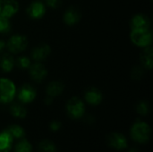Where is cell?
Returning <instances> with one entry per match:
<instances>
[{
  "mask_svg": "<svg viewBox=\"0 0 153 152\" xmlns=\"http://www.w3.org/2000/svg\"><path fill=\"white\" fill-rule=\"evenodd\" d=\"M152 136V129L150 125L143 121L135 122L131 128V137L138 143H146Z\"/></svg>",
  "mask_w": 153,
  "mask_h": 152,
  "instance_id": "6da1fadb",
  "label": "cell"
},
{
  "mask_svg": "<svg viewBox=\"0 0 153 152\" xmlns=\"http://www.w3.org/2000/svg\"><path fill=\"white\" fill-rule=\"evenodd\" d=\"M131 41L139 47L151 46L153 40V34L151 29H134L130 32Z\"/></svg>",
  "mask_w": 153,
  "mask_h": 152,
  "instance_id": "7a4b0ae2",
  "label": "cell"
},
{
  "mask_svg": "<svg viewBox=\"0 0 153 152\" xmlns=\"http://www.w3.org/2000/svg\"><path fill=\"white\" fill-rule=\"evenodd\" d=\"M16 86L14 82L6 77H0V103L7 104L16 97Z\"/></svg>",
  "mask_w": 153,
  "mask_h": 152,
  "instance_id": "3957f363",
  "label": "cell"
},
{
  "mask_svg": "<svg viewBox=\"0 0 153 152\" xmlns=\"http://www.w3.org/2000/svg\"><path fill=\"white\" fill-rule=\"evenodd\" d=\"M29 45L28 38L23 34L12 35L6 41V49L12 55H16L23 52Z\"/></svg>",
  "mask_w": 153,
  "mask_h": 152,
  "instance_id": "277c9868",
  "label": "cell"
},
{
  "mask_svg": "<svg viewBox=\"0 0 153 152\" xmlns=\"http://www.w3.org/2000/svg\"><path fill=\"white\" fill-rule=\"evenodd\" d=\"M66 112L70 118L80 119L85 114L84 102L78 97L71 98L66 103Z\"/></svg>",
  "mask_w": 153,
  "mask_h": 152,
  "instance_id": "5b68a950",
  "label": "cell"
},
{
  "mask_svg": "<svg viewBox=\"0 0 153 152\" xmlns=\"http://www.w3.org/2000/svg\"><path fill=\"white\" fill-rule=\"evenodd\" d=\"M16 96L21 103L29 104L36 99L37 90L31 84L24 83L19 88L18 90H16Z\"/></svg>",
  "mask_w": 153,
  "mask_h": 152,
  "instance_id": "8992f818",
  "label": "cell"
},
{
  "mask_svg": "<svg viewBox=\"0 0 153 152\" xmlns=\"http://www.w3.org/2000/svg\"><path fill=\"white\" fill-rule=\"evenodd\" d=\"M28 71L30 79L38 83L42 82L48 76V69L40 62L31 63L30 66L28 68Z\"/></svg>",
  "mask_w": 153,
  "mask_h": 152,
  "instance_id": "52a82bcc",
  "label": "cell"
},
{
  "mask_svg": "<svg viewBox=\"0 0 153 152\" xmlns=\"http://www.w3.org/2000/svg\"><path fill=\"white\" fill-rule=\"evenodd\" d=\"M47 8L45 3L36 0L32 3H30L28 7L26 8V13L27 15L33 20H39L41 19L45 13H46Z\"/></svg>",
  "mask_w": 153,
  "mask_h": 152,
  "instance_id": "ba28073f",
  "label": "cell"
},
{
  "mask_svg": "<svg viewBox=\"0 0 153 152\" xmlns=\"http://www.w3.org/2000/svg\"><path fill=\"white\" fill-rule=\"evenodd\" d=\"M19 11V3L16 0H0V16L10 19Z\"/></svg>",
  "mask_w": 153,
  "mask_h": 152,
  "instance_id": "9c48e42d",
  "label": "cell"
},
{
  "mask_svg": "<svg viewBox=\"0 0 153 152\" xmlns=\"http://www.w3.org/2000/svg\"><path fill=\"white\" fill-rule=\"evenodd\" d=\"M51 54V47L48 44L41 43L31 50L30 58L34 62H44Z\"/></svg>",
  "mask_w": 153,
  "mask_h": 152,
  "instance_id": "30bf717a",
  "label": "cell"
},
{
  "mask_svg": "<svg viewBox=\"0 0 153 152\" xmlns=\"http://www.w3.org/2000/svg\"><path fill=\"white\" fill-rule=\"evenodd\" d=\"M131 30L134 29H151V19L144 13L134 14L130 21Z\"/></svg>",
  "mask_w": 153,
  "mask_h": 152,
  "instance_id": "8fae6325",
  "label": "cell"
},
{
  "mask_svg": "<svg viewBox=\"0 0 153 152\" xmlns=\"http://www.w3.org/2000/svg\"><path fill=\"white\" fill-rule=\"evenodd\" d=\"M85 101L91 106H98L102 102V92L96 87H90L84 93Z\"/></svg>",
  "mask_w": 153,
  "mask_h": 152,
  "instance_id": "7c38bea8",
  "label": "cell"
},
{
  "mask_svg": "<svg viewBox=\"0 0 153 152\" xmlns=\"http://www.w3.org/2000/svg\"><path fill=\"white\" fill-rule=\"evenodd\" d=\"M108 143L110 147L115 150L121 151L127 148L128 143L126 138L119 133H113L108 138Z\"/></svg>",
  "mask_w": 153,
  "mask_h": 152,
  "instance_id": "4fadbf2b",
  "label": "cell"
},
{
  "mask_svg": "<svg viewBox=\"0 0 153 152\" xmlns=\"http://www.w3.org/2000/svg\"><path fill=\"white\" fill-rule=\"evenodd\" d=\"M82 19L81 12L75 7H69L63 14V22L68 26L76 25Z\"/></svg>",
  "mask_w": 153,
  "mask_h": 152,
  "instance_id": "5bb4252c",
  "label": "cell"
},
{
  "mask_svg": "<svg viewBox=\"0 0 153 152\" xmlns=\"http://www.w3.org/2000/svg\"><path fill=\"white\" fill-rule=\"evenodd\" d=\"M141 65L144 67L145 70H152L153 67V48L151 46L143 47V51L140 54Z\"/></svg>",
  "mask_w": 153,
  "mask_h": 152,
  "instance_id": "9a60e30c",
  "label": "cell"
},
{
  "mask_svg": "<svg viewBox=\"0 0 153 152\" xmlns=\"http://www.w3.org/2000/svg\"><path fill=\"white\" fill-rule=\"evenodd\" d=\"M15 66V59L11 53H1L0 70L4 73H10Z\"/></svg>",
  "mask_w": 153,
  "mask_h": 152,
  "instance_id": "2e32d148",
  "label": "cell"
},
{
  "mask_svg": "<svg viewBox=\"0 0 153 152\" xmlns=\"http://www.w3.org/2000/svg\"><path fill=\"white\" fill-rule=\"evenodd\" d=\"M64 90H65V84L60 81L50 82L46 88L47 96H49L53 99L60 96L64 92Z\"/></svg>",
  "mask_w": 153,
  "mask_h": 152,
  "instance_id": "e0dca14e",
  "label": "cell"
},
{
  "mask_svg": "<svg viewBox=\"0 0 153 152\" xmlns=\"http://www.w3.org/2000/svg\"><path fill=\"white\" fill-rule=\"evenodd\" d=\"M13 142V139L6 130L0 133V152H10Z\"/></svg>",
  "mask_w": 153,
  "mask_h": 152,
  "instance_id": "ac0fdd59",
  "label": "cell"
},
{
  "mask_svg": "<svg viewBox=\"0 0 153 152\" xmlns=\"http://www.w3.org/2000/svg\"><path fill=\"white\" fill-rule=\"evenodd\" d=\"M10 113L13 117L22 119L27 116V109L22 103H13L10 107Z\"/></svg>",
  "mask_w": 153,
  "mask_h": 152,
  "instance_id": "d6986e66",
  "label": "cell"
},
{
  "mask_svg": "<svg viewBox=\"0 0 153 152\" xmlns=\"http://www.w3.org/2000/svg\"><path fill=\"white\" fill-rule=\"evenodd\" d=\"M6 131L9 133V134L12 136V138L14 140V139H18V140H21L24 137L25 135V132H24V129L18 125H10Z\"/></svg>",
  "mask_w": 153,
  "mask_h": 152,
  "instance_id": "ffe728a7",
  "label": "cell"
},
{
  "mask_svg": "<svg viewBox=\"0 0 153 152\" xmlns=\"http://www.w3.org/2000/svg\"><path fill=\"white\" fill-rule=\"evenodd\" d=\"M13 152H32V146L27 140L22 138L14 146Z\"/></svg>",
  "mask_w": 153,
  "mask_h": 152,
  "instance_id": "44dd1931",
  "label": "cell"
},
{
  "mask_svg": "<svg viewBox=\"0 0 153 152\" xmlns=\"http://www.w3.org/2000/svg\"><path fill=\"white\" fill-rule=\"evenodd\" d=\"M38 151L39 152H56V147L49 140H44L39 142Z\"/></svg>",
  "mask_w": 153,
  "mask_h": 152,
  "instance_id": "7402d4cb",
  "label": "cell"
},
{
  "mask_svg": "<svg viewBox=\"0 0 153 152\" xmlns=\"http://www.w3.org/2000/svg\"><path fill=\"white\" fill-rule=\"evenodd\" d=\"M31 65L30 57L27 56H20L15 59V65H17L21 69H28Z\"/></svg>",
  "mask_w": 153,
  "mask_h": 152,
  "instance_id": "603a6c76",
  "label": "cell"
},
{
  "mask_svg": "<svg viewBox=\"0 0 153 152\" xmlns=\"http://www.w3.org/2000/svg\"><path fill=\"white\" fill-rule=\"evenodd\" d=\"M144 67L141 65H136L133 68L132 72H131V77L134 80V81H140L143 74H144Z\"/></svg>",
  "mask_w": 153,
  "mask_h": 152,
  "instance_id": "cb8c5ba5",
  "label": "cell"
},
{
  "mask_svg": "<svg viewBox=\"0 0 153 152\" xmlns=\"http://www.w3.org/2000/svg\"><path fill=\"white\" fill-rule=\"evenodd\" d=\"M136 111L142 116H147L150 112V105L147 101H140L136 106Z\"/></svg>",
  "mask_w": 153,
  "mask_h": 152,
  "instance_id": "d4e9b609",
  "label": "cell"
},
{
  "mask_svg": "<svg viewBox=\"0 0 153 152\" xmlns=\"http://www.w3.org/2000/svg\"><path fill=\"white\" fill-rule=\"evenodd\" d=\"M11 30L9 19L0 16V33H7Z\"/></svg>",
  "mask_w": 153,
  "mask_h": 152,
  "instance_id": "484cf974",
  "label": "cell"
},
{
  "mask_svg": "<svg viewBox=\"0 0 153 152\" xmlns=\"http://www.w3.org/2000/svg\"><path fill=\"white\" fill-rule=\"evenodd\" d=\"M46 2V6H48L52 9H56L60 6L61 4V0H47Z\"/></svg>",
  "mask_w": 153,
  "mask_h": 152,
  "instance_id": "4316f807",
  "label": "cell"
},
{
  "mask_svg": "<svg viewBox=\"0 0 153 152\" xmlns=\"http://www.w3.org/2000/svg\"><path fill=\"white\" fill-rule=\"evenodd\" d=\"M49 128L51 131H58L61 128V123L59 121H52L49 125Z\"/></svg>",
  "mask_w": 153,
  "mask_h": 152,
  "instance_id": "83f0119b",
  "label": "cell"
},
{
  "mask_svg": "<svg viewBox=\"0 0 153 152\" xmlns=\"http://www.w3.org/2000/svg\"><path fill=\"white\" fill-rule=\"evenodd\" d=\"M6 48V41H4V39H0V54L3 53V51Z\"/></svg>",
  "mask_w": 153,
  "mask_h": 152,
  "instance_id": "f1b7e54d",
  "label": "cell"
},
{
  "mask_svg": "<svg viewBox=\"0 0 153 152\" xmlns=\"http://www.w3.org/2000/svg\"><path fill=\"white\" fill-rule=\"evenodd\" d=\"M53 98H51V97H49V96H47L46 98H45V99H44V102H45V104L46 105H51L52 103H53Z\"/></svg>",
  "mask_w": 153,
  "mask_h": 152,
  "instance_id": "f546056e",
  "label": "cell"
},
{
  "mask_svg": "<svg viewBox=\"0 0 153 152\" xmlns=\"http://www.w3.org/2000/svg\"><path fill=\"white\" fill-rule=\"evenodd\" d=\"M128 152H139V151L137 150V149H131V150H129V151Z\"/></svg>",
  "mask_w": 153,
  "mask_h": 152,
  "instance_id": "4dcf8cb0",
  "label": "cell"
},
{
  "mask_svg": "<svg viewBox=\"0 0 153 152\" xmlns=\"http://www.w3.org/2000/svg\"><path fill=\"white\" fill-rule=\"evenodd\" d=\"M44 1H47V0H44Z\"/></svg>",
  "mask_w": 153,
  "mask_h": 152,
  "instance_id": "1f68e13d",
  "label": "cell"
}]
</instances>
